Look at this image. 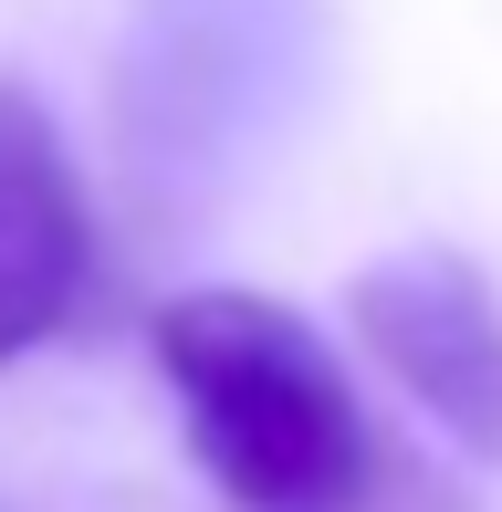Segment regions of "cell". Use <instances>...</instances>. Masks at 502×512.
<instances>
[{
    "mask_svg": "<svg viewBox=\"0 0 502 512\" xmlns=\"http://www.w3.org/2000/svg\"><path fill=\"white\" fill-rule=\"evenodd\" d=\"M157 366L199 471L241 512H398V450L377 439L346 356L293 304L199 283L157 314Z\"/></svg>",
    "mask_w": 502,
    "mask_h": 512,
    "instance_id": "obj_1",
    "label": "cell"
},
{
    "mask_svg": "<svg viewBox=\"0 0 502 512\" xmlns=\"http://www.w3.org/2000/svg\"><path fill=\"white\" fill-rule=\"evenodd\" d=\"M325 11L314 0H126L116 157L157 209H199L304 105Z\"/></svg>",
    "mask_w": 502,
    "mask_h": 512,
    "instance_id": "obj_2",
    "label": "cell"
},
{
    "mask_svg": "<svg viewBox=\"0 0 502 512\" xmlns=\"http://www.w3.org/2000/svg\"><path fill=\"white\" fill-rule=\"evenodd\" d=\"M356 345L408 387L471 460H502V293L461 251H398L346 293Z\"/></svg>",
    "mask_w": 502,
    "mask_h": 512,
    "instance_id": "obj_3",
    "label": "cell"
},
{
    "mask_svg": "<svg viewBox=\"0 0 502 512\" xmlns=\"http://www.w3.org/2000/svg\"><path fill=\"white\" fill-rule=\"evenodd\" d=\"M95 283V209L63 157L53 115L0 84V366L32 356L53 324H74Z\"/></svg>",
    "mask_w": 502,
    "mask_h": 512,
    "instance_id": "obj_4",
    "label": "cell"
}]
</instances>
